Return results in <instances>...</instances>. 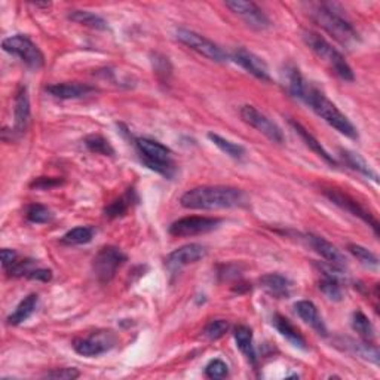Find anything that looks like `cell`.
<instances>
[{
    "label": "cell",
    "mask_w": 380,
    "mask_h": 380,
    "mask_svg": "<svg viewBox=\"0 0 380 380\" xmlns=\"http://www.w3.org/2000/svg\"><path fill=\"white\" fill-rule=\"evenodd\" d=\"M131 201H132V192L127 193L125 197H122L119 199H116L115 202H111L109 207L105 210V214L106 217L109 219H118V217H122V215H125L129 205H131Z\"/></svg>",
    "instance_id": "obj_35"
},
{
    "label": "cell",
    "mask_w": 380,
    "mask_h": 380,
    "mask_svg": "<svg viewBox=\"0 0 380 380\" xmlns=\"http://www.w3.org/2000/svg\"><path fill=\"white\" fill-rule=\"evenodd\" d=\"M30 100L26 87H19L15 96V107H14V134L23 136L30 125Z\"/></svg>",
    "instance_id": "obj_16"
},
{
    "label": "cell",
    "mask_w": 380,
    "mask_h": 380,
    "mask_svg": "<svg viewBox=\"0 0 380 380\" xmlns=\"http://www.w3.org/2000/svg\"><path fill=\"white\" fill-rule=\"evenodd\" d=\"M180 203L188 210L241 208L248 203V197L244 190L230 186H199L184 193Z\"/></svg>",
    "instance_id": "obj_1"
},
{
    "label": "cell",
    "mask_w": 380,
    "mask_h": 380,
    "mask_svg": "<svg viewBox=\"0 0 380 380\" xmlns=\"http://www.w3.org/2000/svg\"><path fill=\"white\" fill-rule=\"evenodd\" d=\"M85 146L92 152L97 153V155H102V156H113L115 155V150L110 146V143L101 136H88L85 138Z\"/></svg>",
    "instance_id": "obj_34"
},
{
    "label": "cell",
    "mask_w": 380,
    "mask_h": 380,
    "mask_svg": "<svg viewBox=\"0 0 380 380\" xmlns=\"http://www.w3.org/2000/svg\"><path fill=\"white\" fill-rule=\"evenodd\" d=\"M26 217L30 223L35 224H45L53 220V211H51L45 205L32 203L26 211Z\"/></svg>",
    "instance_id": "obj_33"
},
{
    "label": "cell",
    "mask_w": 380,
    "mask_h": 380,
    "mask_svg": "<svg viewBox=\"0 0 380 380\" xmlns=\"http://www.w3.org/2000/svg\"><path fill=\"white\" fill-rule=\"evenodd\" d=\"M143 163L150 170L156 171L165 177H172L176 167L172 162V152L161 145L159 141L150 138H137L136 141Z\"/></svg>",
    "instance_id": "obj_5"
},
{
    "label": "cell",
    "mask_w": 380,
    "mask_h": 380,
    "mask_svg": "<svg viewBox=\"0 0 380 380\" xmlns=\"http://www.w3.org/2000/svg\"><path fill=\"white\" fill-rule=\"evenodd\" d=\"M176 36L183 45H186L205 58L215 61V63H224L228 60V55H226V53L219 45H215L212 40L197 32H192V30L188 28H179Z\"/></svg>",
    "instance_id": "obj_8"
},
{
    "label": "cell",
    "mask_w": 380,
    "mask_h": 380,
    "mask_svg": "<svg viewBox=\"0 0 380 380\" xmlns=\"http://www.w3.org/2000/svg\"><path fill=\"white\" fill-rule=\"evenodd\" d=\"M324 193L328 199L337 205V207H341L342 210L351 212L352 215H355V217H359L374 230L376 235H379V221L376 220L374 215L368 210H365L358 201H355L354 198L349 197V194L337 190V189H327Z\"/></svg>",
    "instance_id": "obj_12"
},
{
    "label": "cell",
    "mask_w": 380,
    "mask_h": 380,
    "mask_svg": "<svg viewBox=\"0 0 380 380\" xmlns=\"http://www.w3.org/2000/svg\"><path fill=\"white\" fill-rule=\"evenodd\" d=\"M69 18L71 21H75L78 24L87 26L96 30H107V23L105 18H101L100 15L94 12H88V11H71Z\"/></svg>",
    "instance_id": "obj_27"
},
{
    "label": "cell",
    "mask_w": 380,
    "mask_h": 380,
    "mask_svg": "<svg viewBox=\"0 0 380 380\" xmlns=\"http://www.w3.org/2000/svg\"><path fill=\"white\" fill-rule=\"evenodd\" d=\"M352 328L364 338V342L372 343L374 341V327L370 323L365 314L356 311L352 315Z\"/></svg>",
    "instance_id": "obj_28"
},
{
    "label": "cell",
    "mask_w": 380,
    "mask_h": 380,
    "mask_svg": "<svg viewBox=\"0 0 380 380\" xmlns=\"http://www.w3.org/2000/svg\"><path fill=\"white\" fill-rule=\"evenodd\" d=\"M80 376V372L78 368H55L48 372L44 377L45 379H53V380H75Z\"/></svg>",
    "instance_id": "obj_38"
},
{
    "label": "cell",
    "mask_w": 380,
    "mask_h": 380,
    "mask_svg": "<svg viewBox=\"0 0 380 380\" xmlns=\"http://www.w3.org/2000/svg\"><path fill=\"white\" fill-rule=\"evenodd\" d=\"M290 125L293 127V129L296 131V134H299L300 138L305 141V145L309 147L314 153H316L318 156L323 158L325 162L330 163V165H336V161L334 158L330 155V153H328L323 146H321V143L318 141L309 131H307L306 128H303L299 122H294V120H290Z\"/></svg>",
    "instance_id": "obj_24"
},
{
    "label": "cell",
    "mask_w": 380,
    "mask_h": 380,
    "mask_svg": "<svg viewBox=\"0 0 380 380\" xmlns=\"http://www.w3.org/2000/svg\"><path fill=\"white\" fill-rule=\"evenodd\" d=\"M320 290L332 302H342L343 300V290L341 285V280L333 278V276H324L320 282Z\"/></svg>",
    "instance_id": "obj_31"
},
{
    "label": "cell",
    "mask_w": 380,
    "mask_h": 380,
    "mask_svg": "<svg viewBox=\"0 0 380 380\" xmlns=\"http://www.w3.org/2000/svg\"><path fill=\"white\" fill-rule=\"evenodd\" d=\"M347 250H349V253H351L359 263L367 266V268L376 269L377 266H379V259L376 257V255L372 251H368L367 248H364L363 245L349 244Z\"/></svg>",
    "instance_id": "obj_32"
},
{
    "label": "cell",
    "mask_w": 380,
    "mask_h": 380,
    "mask_svg": "<svg viewBox=\"0 0 380 380\" xmlns=\"http://www.w3.org/2000/svg\"><path fill=\"white\" fill-rule=\"evenodd\" d=\"M233 337L236 346L239 347V351L245 355L246 359H248V363H251L255 367V364H257V355H255L254 336L251 328L246 325H238L235 328Z\"/></svg>",
    "instance_id": "obj_23"
},
{
    "label": "cell",
    "mask_w": 380,
    "mask_h": 380,
    "mask_svg": "<svg viewBox=\"0 0 380 380\" xmlns=\"http://www.w3.org/2000/svg\"><path fill=\"white\" fill-rule=\"evenodd\" d=\"M282 80L290 96L299 100L303 98V94L307 88V82L303 79L300 70L294 64L285 66V69L282 70Z\"/></svg>",
    "instance_id": "obj_22"
},
{
    "label": "cell",
    "mask_w": 380,
    "mask_h": 380,
    "mask_svg": "<svg viewBox=\"0 0 380 380\" xmlns=\"http://www.w3.org/2000/svg\"><path fill=\"white\" fill-rule=\"evenodd\" d=\"M262 289L275 299H289L293 294V282L284 275L268 273L260 278Z\"/></svg>",
    "instance_id": "obj_17"
},
{
    "label": "cell",
    "mask_w": 380,
    "mask_h": 380,
    "mask_svg": "<svg viewBox=\"0 0 380 380\" xmlns=\"http://www.w3.org/2000/svg\"><path fill=\"white\" fill-rule=\"evenodd\" d=\"M272 324L275 325L276 330H278V333L285 337L287 341H289L293 346L299 347V349H303V351H306L307 349V343H306V338L302 336V333L297 330V328L290 323V320H287L285 316L280 315V314H275L273 315V320H272Z\"/></svg>",
    "instance_id": "obj_21"
},
{
    "label": "cell",
    "mask_w": 380,
    "mask_h": 380,
    "mask_svg": "<svg viewBox=\"0 0 380 380\" xmlns=\"http://www.w3.org/2000/svg\"><path fill=\"white\" fill-rule=\"evenodd\" d=\"M221 220L214 217H201V215H192V217H183L177 221H174L170 226V233L172 236H179V238H184V236H194L208 233L214 229H217Z\"/></svg>",
    "instance_id": "obj_11"
},
{
    "label": "cell",
    "mask_w": 380,
    "mask_h": 380,
    "mask_svg": "<svg viewBox=\"0 0 380 380\" xmlns=\"http://www.w3.org/2000/svg\"><path fill=\"white\" fill-rule=\"evenodd\" d=\"M118 343V337L113 332H97L85 338H76L73 349L84 356H98L109 352Z\"/></svg>",
    "instance_id": "obj_9"
},
{
    "label": "cell",
    "mask_w": 380,
    "mask_h": 380,
    "mask_svg": "<svg viewBox=\"0 0 380 380\" xmlns=\"http://www.w3.org/2000/svg\"><path fill=\"white\" fill-rule=\"evenodd\" d=\"M0 255H2V266H3V269H11L12 266L17 263V253L14 250H2V253H0Z\"/></svg>",
    "instance_id": "obj_41"
},
{
    "label": "cell",
    "mask_w": 380,
    "mask_h": 380,
    "mask_svg": "<svg viewBox=\"0 0 380 380\" xmlns=\"http://www.w3.org/2000/svg\"><path fill=\"white\" fill-rule=\"evenodd\" d=\"M233 60L236 64H239L244 70L248 71V73L253 75L254 78H257L264 82L271 80L268 64H266L259 55L250 53L248 49H245V48L236 49L233 53Z\"/></svg>",
    "instance_id": "obj_15"
},
{
    "label": "cell",
    "mask_w": 380,
    "mask_h": 380,
    "mask_svg": "<svg viewBox=\"0 0 380 380\" xmlns=\"http://www.w3.org/2000/svg\"><path fill=\"white\" fill-rule=\"evenodd\" d=\"M229 328H230L229 321L214 320L207 327H205L203 334L207 336L208 338H211V341H219V338H221L226 333L229 332Z\"/></svg>",
    "instance_id": "obj_36"
},
{
    "label": "cell",
    "mask_w": 380,
    "mask_h": 380,
    "mask_svg": "<svg viewBox=\"0 0 380 380\" xmlns=\"http://www.w3.org/2000/svg\"><path fill=\"white\" fill-rule=\"evenodd\" d=\"M296 314L300 316V320L305 321L307 325H311L318 334L327 336V328L323 321V318L318 312V307L309 300H300L294 305Z\"/></svg>",
    "instance_id": "obj_20"
},
{
    "label": "cell",
    "mask_w": 380,
    "mask_h": 380,
    "mask_svg": "<svg viewBox=\"0 0 380 380\" xmlns=\"http://www.w3.org/2000/svg\"><path fill=\"white\" fill-rule=\"evenodd\" d=\"M302 101H305L318 116L324 119L328 125L333 127L336 131L341 132V134L354 140L358 138V132L354 127V123L349 120L343 113L336 107L334 102L328 100L318 88L307 85Z\"/></svg>",
    "instance_id": "obj_3"
},
{
    "label": "cell",
    "mask_w": 380,
    "mask_h": 380,
    "mask_svg": "<svg viewBox=\"0 0 380 380\" xmlns=\"http://www.w3.org/2000/svg\"><path fill=\"white\" fill-rule=\"evenodd\" d=\"M153 67H155V71H156V73H159V75L167 76V75L171 73L170 61L165 57L155 55V60H153Z\"/></svg>",
    "instance_id": "obj_39"
},
{
    "label": "cell",
    "mask_w": 380,
    "mask_h": 380,
    "mask_svg": "<svg viewBox=\"0 0 380 380\" xmlns=\"http://www.w3.org/2000/svg\"><path fill=\"white\" fill-rule=\"evenodd\" d=\"M303 39H305L306 45L311 48L312 53L318 58L323 60L324 63L330 67L338 78L343 80H347V82H352L355 79L354 71H352L351 66L346 63L345 57L338 53V51L330 42H328L325 37H323L321 35H318L315 32H306L303 35Z\"/></svg>",
    "instance_id": "obj_4"
},
{
    "label": "cell",
    "mask_w": 380,
    "mask_h": 380,
    "mask_svg": "<svg viewBox=\"0 0 380 380\" xmlns=\"http://www.w3.org/2000/svg\"><path fill=\"white\" fill-rule=\"evenodd\" d=\"M27 278L48 282V281L53 280V272H51L49 269H33L32 272L27 275Z\"/></svg>",
    "instance_id": "obj_42"
},
{
    "label": "cell",
    "mask_w": 380,
    "mask_h": 380,
    "mask_svg": "<svg viewBox=\"0 0 380 380\" xmlns=\"http://www.w3.org/2000/svg\"><path fill=\"white\" fill-rule=\"evenodd\" d=\"M205 374L214 380L224 379L229 376V367L221 359H211L207 367H205Z\"/></svg>",
    "instance_id": "obj_37"
},
{
    "label": "cell",
    "mask_w": 380,
    "mask_h": 380,
    "mask_svg": "<svg viewBox=\"0 0 380 380\" xmlns=\"http://www.w3.org/2000/svg\"><path fill=\"white\" fill-rule=\"evenodd\" d=\"M2 48L5 53L18 57L30 69L39 70L45 64V57L42 54V51H40L27 36L15 35L11 37H6L2 42Z\"/></svg>",
    "instance_id": "obj_6"
},
{
    "label": "cell",
    "mask_w": 380,
    "mask_h": 380,
    "mask_svg": "<svg viewBox=\"0 0 380 380\" xmlns=\"http://www.w3.org/2000/svg\"><path fill=\"white\" fill-rule=\"evenodd\" d=\"M341 158L351 170L361 172V174H364V176L372 177L374 181H377L376 172L367 165V162L361 156H359L358 153H354L351 150H341Z\"/></svg>",
    "instance_id": "obj_26"
},
{
    "label": "cell",
    "mask_w": 380,
    "mask_h": 380,
    "mask_svg": "<svg viewBox=\"0 0 380 380\" xmlns=\"http://www.w3.org/2000/svg\"><path fill=\"white\" fill-rule=\"evenodd\" d=\"M314 21L324 28L325 32L333 36L338 44L346 48H354L359 44V35L354 26L338 11L334 3H320L316 5L312 12Z\"/></svg>",
    "instance_id": "obj_2"
},
{
    "label": "cell",
    "mask_w": 380,
    "mask_h": 380,
    "mask_svg": "<svg viewBox=\"0 0 380 380\" xmlns=\"http://www.w3.org/2000/svg\"><path fill=\"white\" fill-rule=\"evenodd\" d=\"M226 8H229L233 14L239 15L246 24L255 30H264L271 26L269 18L254 2L232 0V2H226Z\"/></svg>",
    "instance_id": "obj_13"
},
{
    "label": "cell",
    "mask_w": 380,
    "mask_h": 380,
    "mask_svg": "<svg viewBox=\"0 0 380 380\" xmlns=\"http://www.w3.org/2000/svg\"><path fill=\"white\" fill-rule=\"evenodd\" d=\"M127 260V254L120 248L109 245L97 253L94 260H92V269H94L97 280L101 284H107L115 278L118 269L120 266H123V263Z\"/></svg>",
    "instance_id": "obj_7"
},
{
    "label": "cell",
    "mask_w": 380,
    "mask_h": 380,
    "mask_svg": "<svg viewBox=\"0 0 380 380\" xmlns=\"http://www.w3.org/2000/svg\"><path fill=\"white\" fill-rule=\"evenodd\" d=\"M37 303H39V297L36 294H28L27 297H24L21 302H19V305L15 307L14 314L9 315L8 323L11 325L23 324L35 314Z\"/></svg>",
    "instance_id": "obj_25"
},
{
    "label": "cell",
    "mask_w": 380,
    "mask_h": 380,
    "mask_svg": "<svg viewBox=\"0 0 380 380\" xmlns=\"http://www.w3.org/2000/svg\"><path fill=\"white\" fill-rule=\"evenodd\" d=\"M208 138L214 143V146H217L223 153L233 159H242L245 156V149L241 145H236V143L226 140L219 134H214V132H210Z\"/></svg>",
    "instance_id": "obj_29"
},
{
    "label": "cell",
    "mask_w": 380,
    "mask_h": 380,
    "mask_svg": "<svg viewBox=\"0 0 380 380\" xmlns=\"http://www.w3.org/2000/svg\"><path fill=\"white\" fill-rule=\"evenodd\" d=\"M239 113L244 122L248 123L254 129H257L260 134L268 137L273 143H278V145L284 143V134L281 128L268 116L263 115L260 110H257L254 106H242Z\"/></svg>",
    "instance_id": "obj_10"
},
{
    "label": "cell",
    "mask_w": 380,
    "mask_h": 380,
    "mask_svg": "<svg viewBox=\"0 0 380 380\" xmlns=\"http://www.w3.org/2000/svg\"><path fill=\"white\" fill-rule=\"evenodd\" d=\"M307 242H309L314 251L316 254H320L321 257L325 259L328 263L345 268V264H346L345 255L341 253V250H338L336 245L324 239L323 236H316V235H307Z\"/></svg>",
    "instance_id": "obj_18"
},
{
    "label": "cell",
    "mask_w": 380,
    "mask_h": 380,
    "mask_svg": "<svg viewBox=\"0 0 380 380\" xmlns=\"http://www.w3.org/2000/svg\"><path fill=\"white\" fill-rule=\"evenodd\" d=\"M63 183V180L60 179H49V177H40L32 183V188L36 189H51L54 186H58V184Z\"/></svg>",
    "instance_id": "obj_40"
},
{
    "label": "cell",
    "mask_w": 380,
    "mask_h": 380,
    "mask_svg": "<svg viewBox=\"0 0 380 380\" xmlns=\"http://www.w3.org/2000/svg\"><path fill=\"white\" fill-rule=\"evenodd\" d=\"M94 229L88 228V226H79V228H75L69 230L63 238H61V242L66 245H82V244H88L94 238Z\"/></svg>",
    "instance_id": "obj_30"
},
{
    "label": "cell",
    "mask_w": 380,
    "mask_h": 380,
    "mask_svg": "<svg viewBox=\"0 0 380 380\" xmlns=\"http://www.w3.org/2000/svg\"><path fill=\"white\" fill-rule=\"evenodd\" d=\"M207 255V248L201 244H188L180 248L174 250L167 259L170 269H181L184 266H189L202 260Z\"/></svg>",
    "instance_id": "obj_14"
},
{
    "label": "cell",
    "mask_w": 380,
    "mask_h": 380,
    "mask_svg": "<svg viewBox=\"0 0 380 380\" xmlns=\"http://www.w3.org/2000/svg\"><path fill=\"white\" fill-rule=\"evenodd\" d=\"M51 96H54L61 100H76V98H84L92 92H96L97 88L91 87L88 84H78V82H66V84H55V85H49L46 88Z\"/></svg>",
    "instance_id": "obj_19"
}]
</instances>
